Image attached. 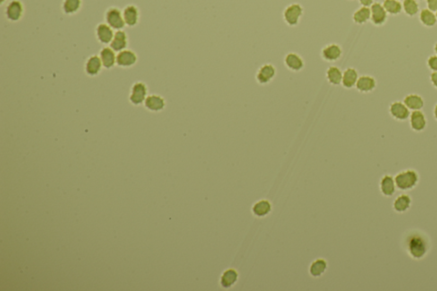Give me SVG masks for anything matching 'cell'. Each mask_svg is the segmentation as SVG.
Segmentation results:
<instances>
[{
  "label": "cell",
  "instance_id": "obj_4",
  "mask_svg": "<svg viewBox=\"0 0 437 291\" xmlns=\"http://www.w3.org/2000/svg\"><path fill=\"white\" fill-rule=\"evenodd\" d=\"M105 21L115 31L123 30L125 27H126L123 18L122 10L116 6H110L106 10L105 13Z\"/></svg>",
  "mask_w": 437,
  "mask_h": 291
},
{
  "label": "cell",
  "instance_id": "obj_8",
  "mask_svg": "<svg viewBox=\"0 0 437 291\" xmlns=\"http://www.w3.org/2000/svg\"><path fill=\"white\" fill-rule=\"evenodd\" d=\"M320 55L325 62L335 63L342 58L343 49L338 44L330 43L322 48Z\"/></svg>",
  "mask_w": 437,
  "mask_h": 291
},
{
  "label": "cell",
  "instance_id": "obj_38",
  "mask_svg": "<svg viewBox=\"0 0 437 291\" xmlns=\"http://www.w3.org/2000/svg\"><path fill=\"white\" fill-rule=\"evenodd\" d=\"M433 114L434 118H435V120L437 122V103L436 104V105H435V107H434Z\"/></svg>",
  "mask_w": 437,
  "mask_h": 291
},
{
  "label": "cell",
  "instance_id": "obj_20",
  "mask_svg": "<svg viewBox=\"0 0 437 291\" xmlns=\"http://www.w3.org/2000/svg\"><path fill=\"white\" fill-rule=\"evenodd\" d=\"M116 52L110 46H105L99 52V57L105 70H111L116 65Z\"/></svg>",
  "mask_w": 437,
  "mask_h": 291
},
{
  "label": "cell",
  "instance_id": "obj_40",
  "mask_svg": "<svg viewBox=\"0 0 437 291\" xmlns=\"http://www.w3.org/2000/svg\"><path fill=\"white\" fill-rule=\"evenodd\" d=\"M434 51H435V53H436V55H437V42L436 43V45L434 46Z\"/></svg>",
  "mask_w": 437,
  "mask_h": 291
},
{
  "label": "cell",
  "instance_id": "obj_6",
  "mask_svg": "<svg viewBox=\"0 0 437 291\" xmlns=\"http://www.w3.org/2000/svg\"><path fill=\"white\" fill-rule=\"evenodd\" d=\"M148 87L143 81H137L131 87L129 101L135 106H140L144 103L147 97Z\"/></svg>",
  "mask_w": 437,
  "mask_h": 291
},
{
  "label": "cell",
  "instance_id": "obj_10",
  "mask_svg": "<svg viewBox=\"0 0 437 291\" xmlns=\"http://www.w3.org/2000/svg\"><path fill=\"white\" fill-rule=\"evenodd\" d=\"M116 31L106 22H100L95 28V35L98 41L104 45H108L112 41Z\"/></svg>",
  "mask_w": 437,
  "mask_h": 291
},
{
  "label": "cell",
  "instance_id": "obj_9",
  "mask_svg": "<svg viewBox=\"0 0 437 291\" xmlns=\"http://www.w3.org/2000/svg\"><path fill=\"white\" fill-rule=\"evenodd\" d=\"M388 112L393 119L398 122H406L410 117L411 111L402 101H395L389 105Z\"/></svg>",
  "mask_w": 437,
  "mask_h": 291
},
{
  "label": "cell",
  "instance_id": "obj_22",
  "mask_svg": "<svg viewBox=\"0 0 437 291\" xmlns=\"http://www.w3.org/2000/svg\"><path fill=\"white\" fill-rule=\"evenodd\" d=\"M143 104L148 110L151 112H160L163 110L166 107V101L164 97H161L160 95L152 94L147 96Z\"/></svg>",
  "mask_w": 437,
  "mask_h": 291
},
{
  "label": "cell",
  "instance_id": "obj_3",
  "mask_svg": "<svg viewBox=\"0 0 437 291\" xmlns=\"http://www.w3.org/2000/svg\"><path fill=\"white\" fill-rule=\"evenodd\" d=\"M304 15V8L299 3L289 4L283 11V20L284 23L290 28H295L301 22Z\"/></svg>",
  "mask_w": 437,
  "mask_h": 291
},
{
  "label": "cell",
  "instance_id": "obj_26",
  "mask_svg": "<svg viewBox=\"0 0 437 291\" xmlns=\"http://www.w3.org/2000/svg\"><path fill=\"white\" fill-rule=\"evenodd\" d=\"M343 74V71L338 67L330 66L325 72V78L330 85L337 87L342 85Z\"/></svg>",
  "mask_w": 437,
  "mask_h": 291
},
{
  "label": "cell",
  "instance_id": "obj_36",
  "mask_svg": "<svg viewBox=\"0 0 437 291\" xmlns=\"http://www.w3.org/2000/svg\"><path fill=\"white\" fill-rule=\"evenodd\" d=\"M361 6L364 7H371L372 4H374V0H359Z\"/></svg>",
  "mask_w": 437,
  "mask_h": 291
},
{
  "label": "cell",
  "instance_id": "obj_2",
  "mask_svg": "<svg viewBox=\"0 0 437 291\" xmlns=\"http://www.w3.org/2000/svg\"><path fill=\"white\" fill-rule=\"evenodd\" d=\"M394 177L397 190L403 192L413 191L420 182V173L413 168L402 170Z\"/></svg>",
  "mask_w": 437,
  "mask_h": 291
},
{
  "label": "cell",
  "instance_id": "obj_16",
  "mask_svg": "<svg viewBox=\"0 0 437 291\" xmlns=\"http://www.w3.org/2000/svg\"><path fill=\"white\" fill-rule=\"evenodd\" d=\"M123 18L126 27L134 28L140 23V11L135 4H127L122 10Z\"/></svg>",
  "mask_w": 437,
  "mask_h": 291
},
{
  "label": "cell",
  "instance_id": "obj_7",
  "mask_svg": "<svg viewBox=\"0 0 437 291\" xmlns=\"http://www.w3.org/2000/svg\"><path fill=\"white\" fill-rule=\"evenodd\" d=\"M276 75V67L272 63H265L260 67L256 72V82L261 86H266L275 79Z\"/></svg>",
  "mask_w": 437,
  "mask_h": 291
},
{
  "label": "cell",
  "instance_id": "obj_5",
  "mask_svg": "<svg viewBox=\"0 0 437 291\" xmlns=\"http://www.w3.org/2000/svg\"><path fill=\"white\" fill-rule=\"evenodd\" d=\"M4 17L11 22L21 21L25 14V6L21 0H11L4 8Z\"/></svg>",
  "mask_w": 437,
  "mask_h": 291
},
{
  "label": "cell",
  "instance_id": "obj_19",
  "mask_svg": "<svg viewBox=\"0 0 437 291\" xmlns=\"http://www.w3.org/2000/svg\"><path fill=\"white\" fill-rule=\"evenodd\" d=\"M272 211H273V203L268 199H261L252 205V214L256 218H265L266 216H268Z\"/></svg>",
  "mask_w": 437,
  "mask_h": 291
},
{
  "label": "cell",
  "instance_id": "obj_34",
  "mask_svg": "<svg viewBox=\"0 0 437 291\" xmlns=\"http://www.w3.org/2000/svg\"><path fill=\"white\" fill-rule=\"evenodd\" d=\"M427 65L432 72H437V55H430L427 60Z\"/></svg>",
  "mask_w": 437,
  "mask_h": 291
},
{
  "label": "cell",
  "instance_id": "obj_17",
  "mask_svg": "<svg viewBox=\"0 0 437 291\" xmlns=\"http://www.w3.org/2000/svg\"><path fill=\"white\" fill-rule=\"evenodd\" d=\"M239 279V273L235 268H227L221 273L220 285L224 290H230L234 287Z\"/></svg>",
  "mask_w": 437,
  "mask_h": 291
},
{
  "label": "cell",
  "instance_id": "obj_30",
  "mask_svg": "<svg viewBox=\"0 0 437 291\" xmlns=\"http://www.w3.org/2000/svg\"><path fill=\"white\" fill-rule=\"evenodd\" d=\"M352 19L355 24H366L368 21H371V9L361 6L353 12Z\"/></svg>",
  "mask_w": 437,
  "mask_h": 291
},
{
  "label": "cell",
  "instance_id": "obj_25",
  "mask_svg": "<svg viewBox=\"0 0 437 291\" xmlns=\"http://www.w3.org/2000/svg\"><path fill=\"white\" fill-rule=\"evenodd\" d=\"M128 45V36L124 30H118L116 31L112 41L109 44V46L115 51L118 52L126 50Z\"/></svg>",
  "mask_w": 437,
  "mask_h": 291
},
{
  "label": "cell",
  "instance_id": "obj_33",
  "mask_svg": "<svg viewBox=\"0 0 437 291\" xmlns=\"http://www.w3.org/2000/svg\"><path fill=\"white\" fill-rule=\"evenodd\" d=\"M403 11L408 17H415L420 11V4L417 0H403Z\"/></svg>",
  "mask_w": 437,
  "mask_h": 291
},
{
  "label": "cell",
  "instance_id": "obj_1",
  "mask_svg": "<svg viewBox=\"0 0 437 291\" xmlns=\"http://www.w3.org/2000/svg\"><path fill=\"white\" fill-rule=\"evenodd\" d=\"M403 250L413 260H422L426 258L431 250V239L426 232L419 229L406 232L402 239Z\"/></svg>",
  "mask_w": 437,
  "mask_h": 291
},
{
  "label": "cell",
  "instance_id": "obj_37",
  "mask_svg": "<svg viewBox=\"0 0 437 291\" xmlns=\"http://www.w3.org/2000/svg\"><path fill=\"white\" fill-rule=\"evenodd\" d=\"M430 82L436 89H437V72H432L430 74Z\"/></svg>",
  "mask_w": 437,
  "mask_h": 291
},
{
  "label": "cell",
  "instance_id": "obj_27",
  "mask_svg": "<svg viewBox=\"0 0 437 291\" xmlns=\"http://www.w3.org/2000/svg\"><path fill=\"white\" fill-rule=\"evenodd\" d=\"M403 103L410 111L422 110L424 107V100L419 94H408L404 97Z\"/></svg>",
  "mask_w": 437,
  "mask_h": 291
},
{
  "label": "cell",
  "instance_id": "obj_15",
  "mask_svg": "<svg viewBox=\"0 0 437 291\" xmlns=\"http://www.w3.org/2000/svg\"><path fill=\"white\" fill-rule=\"evenodd\" d=\"M138 62V55L135 52L126 49L124 51L118 52L116 55V65L120 68H131L134 66Z\"/></svg>",
  "mask_w": 437,
  "mask_h": 291
},
{
  "label": "cell",
  "instance_id": "obj_42",
  "mask_svg": "<svg viewBox=\"0 0 437 291\" xmlns=\"http://www.w3.org/2000/svg\"><path fill=\"white\" fill-rule=\"evenodd\" d=\"M398 1H402V0H398Z\"/></svg>",
  "mask_w": 437,
  "mask_h": 291
},
{
  "label": "cell",
  "instance_id": "obj_14",
  "mask_svg": "<svg viewBox=\"0 0 437 291\" xmlns=\"http://www.w3.org/2000/svg\"><path fill=\"white\" fill-rule=\"evenodd\" d=\"M413 205V198L407 193L399 195L392 203V208L396 214H405L410 210Z\"/></svg>",
  "mask_w": 437,
  "mask_h": 291
},
{
  "label": "cell",
  "instance_id": "obj_18",
  "mask_svg": "<svg viewBox=\"0 0 437 291\" xmlns=\"http://www.w3.org/2000/svg\"><path fill=\"white\" fill-rule=\"evenodd\" d=\"M370 9H371V23L378 27L385 25L388 19V13L385 11L383 4L376 2L371 5Z\"/></svg>",
  "mask_w": 437,
  "mask_h": 291
},
{
  "label": "cell",
  "instance_id": "obj_23",
  "mask_svg": "<svg viewBox=\"0 0 437 291\" xmlns=\"http://www.w3.org/2000/svg\"><path fill=\"white\" fill-rule=\"evenodd\" d=\"M328 262L324 258H317L312 261L308 273L311 277L318 278L322 277L328 269Z\"/></svg>",
  "mask_w": 437,
  "mask_h": 291
},
{
  "label": "cell",
  "instance_id": "obj_35",
  "mask_svg": "<svg viewBox=\"0 0 437 291\" xmlns=\"http://www.w3.org/2000/svg\"><path fill=\"white\" fill-rule=\"evenodd\" d=\"M427 9L436 13L437 11V0H426Z\"/></svg>",
  "mask_w": 437,
  "mask_h": 291
},
{
  "label": "cell",
  "instance_id": "obj_24",
  "mask_svg": "<svg viewBox=\"0 0 437 291\" xmlns=\"http://www.w3.org/2000/svg\"><path fill=\"white\" fill-rule=\"evenodd\" d=\"M376 87H377V80H375L374 77L371 75H362L359 77L355 86L357 91H360V93L371 92L376 89Z\"/></svg>",
  "mask_w": 437,
  "mask_h": 291
},
{
  "label": "cell",
  "instance_id": "obj_32",
  "mask_svg": "<svg viewBox=\"0 0 437 291\" xmlns=\"http://www.w3.org/2000/svg\"><path fill=\"white\" fill-rule=\"evenodd\" d=\"M383 5L388 15L391 16H397L403 11L402 4L398 0H385Z\"/></svg>",
  "mask_w": 437,
  "mask_h": 291
},
{
  "label": "cell",
  "instance_id": "obj_13",
  "mask_svg": "<svg viewBox=\"0 0 437 291\" xmlns=\"http://www.w3.org/2000/svg\"><path fill=\"white\" fill-rule=\"evenodd\" d=\"M426 115L422 110L412 111L410 114L409 125L413 132H422L426 129Z\"/></svg>",
  "mask_w": 437,
  "mask_h": 291
},
{
  "label": "cell",
  "instance_id": "obj_39",
  "mask_svg": "<svg viewBox=\"0 0 437 291\" xmlns=\"http://www.w3.org/2000/svg\"><path fill=\"white\" fill-rule=\"evenodd\" d=\"M6 2H7V0H0V5L3 6Z\"/></svg>",
  "mask_w": 437,
  "mask_h": 291
},
{
  "label": "cell",
  "instance_id": "obj_12",
  "mask_svg": "<svg viewBox=\"0 0 437 291\" xmlns=\"http://www.w3.org/2000/svg\"><path fill=\"white\" fill-rule=\"evenodd\" d=\"M379 191L385 198H392L397 191L395 177L391 174H385L379 181Z\"/></svg>",
  "mask_w": 437,
  "mask_h": 291
},
{
  "label": "cell",
  "instance_id": "obj_41",
  "mask_svg": "<svg viewBox=\"0 0 437 291\" xmlns=\"http://www.w3.org/2000/svg\"><path fill=\"white\" fill-rule=\"evenodd\" d=\"M436 16H437V11H436Z\"/></svg>",
  "mask_w": 437,
  "mask_h": 291
},
{
  "label": "cell",
  "instance_id": "obj_28",
  "mask_svg": "<svg viewBox=\"0 0 437 291\" xmlns=\"http://www.w3.org/2000/svg\"><path fill=\"white\" fill-rule=\"evenodd\" d=\"M359 77L358 71L355 69L348 68L343 72L342 86L346 89H352L356 86Z\"/></svg>",
  "mask_w": 437,
  "mask_h": 291
},
{
  "label": "cell",
  "instance_id": "obj_31",
  "mask_svg": "<svg viewBox=\"0 0 437 291\" xmlns=\"http://www.w3.org/2000/svg\"><path fill=\"white\" fill-rule=\"evenodd\" d=\"M420 22L427 28H432L437 23L436 13L429 9H423L420 11Z\"/></svg>",
  "mask_w": 437,
  "mask_h": 291
},
{
  "label": "cell",
  "instance_id": "obj_21",
  "mask_svg": "<svg viewBox=\"0 0 437 291\" xmlns=\"http://www.w3.org/2000/svg\"><path fill=\"white\" fill-rule=\"evenodd\" d=\"M103 68L101 59L98 55L89 56L85 63V72L89 77L98 76L101 73Z\"/></svg>",
  "mask_w": 437,
  "mask_h": 291
},
{
  "label": "cell",
  "instance_id": "obj_29",
  "mask_svg": "<svg viewBox=\"0 0 437 291\" xmlns=\"http://www.w3.org/2000/svg\"><path fill=\"white\" fill-rule=\"evenodd\" d=\"M83 0H63L62 11L67 16H74L81 11Z\"/></svg>",
  "mask_w": 437,
  "mask_h": 291
},
{
  "label": "cell",
  "instance_id": "obj_11",
  "mask_svg": "<svg viewBox=\"0 0 437 291\" xmlns=\"http://www.w3.org/2000/svg\"><path fill=\"white\" fill-rule=\"evenodd\" d=\"M283 63L287 68V70L291 72L297 73L304 70L305 61L301 55H299L297 52H290L288 53L283 59Z\"/></svg>",
  "mask_w": 437,
  "mask_h": 291
}]
</instances>
